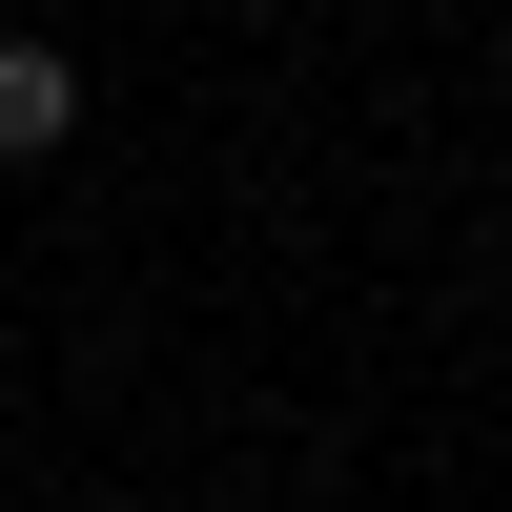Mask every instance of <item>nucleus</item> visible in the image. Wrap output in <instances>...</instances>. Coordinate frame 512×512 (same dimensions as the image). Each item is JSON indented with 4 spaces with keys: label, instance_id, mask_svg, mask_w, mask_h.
Returning <instances> with one entry per match:
<instances>
[{
    "label": "nucleus",
    "instance_id": "obj_1",
    "mask_svg": "<svg viewBox=\"0 0 512 512\" xmlns=\"http://www.w3.org/2000/svg\"><path fill=\"white\" fill-rule=\"evenodd\" d=\"M82 144V62L62 41H0V164H62Z\"/></svg>",
    "mask_w": 512,
    "mask_h": 512
}]
</instances>
